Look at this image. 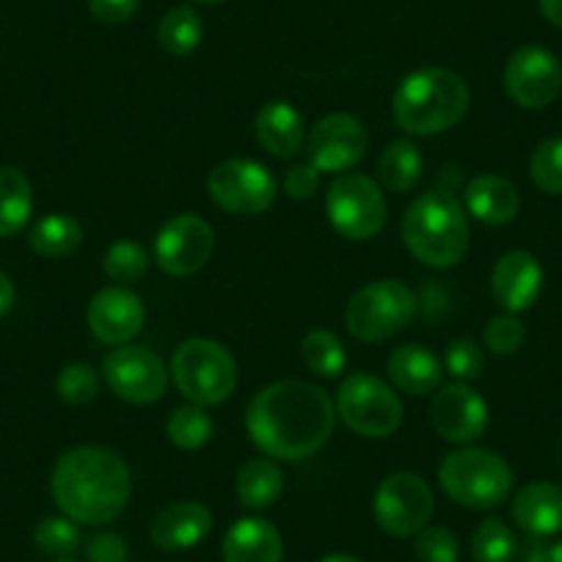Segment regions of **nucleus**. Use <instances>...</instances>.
Wrapping results in <instances>:
<instances>
[{"label":"nucleus","mask_w":562,"mask_h":562,"mask_svg":"<svg viewBox=\"0 0 562 562\" xmlns=\"http://www.w3.org/2000/svg\"><path fill=\"white\" fill-rule=\"evenodd\" d=\"M56 394L69 405H89L100 394V375L86 361H72L56 378Z\"/></svg>","instance_id":"f704fd0d"},{"label":"nucleus","mask_w":562,"mask_h":562,"mask_svg":"<svg viewBox=\"0 0 562 562\" xmlns=\"http://www.w3.org/2000/svg\"><path fill=\"white\" fill-rule=\"evenodd\" d=\"M301 359L321 378H337L348 364L342 339L326 328H315V331L306 334L304 342H301Z\"/></svg>","instance_id":"2f4dec72"},{"label":"nucleus","mask_w":562,"mask_h":562,"mask_svg":"<svg viewBox=\"0 0 562 562\" xmlns=\"http://www.w3.org/2000/svg\"><path fill=\"white\" fill-rule=\"evenodd\" d=\"M405 248L428 268H456L472 243L467 213L450 191H428L403 215Z\"/></svg>","instance_id":"20e7f679"},{"label":"nucleus","mask_w":562,"mask_h":562,"mask_svg":"<svg viewBox=\"0 0 562 562\" xmlns=\"http://www.w3.org/2000/svg\"><path fill=\"white\" fill-rule=\"evenodd\" d=\"M430 425L452 445H472L488 428V405L469 383H447L434 394Z\"/></svg>","instance_id":"dca6fc26"},{"label":"nucleus","mask_w":562,"mask_h":562,"mask_svg":"<svg viewBox=\"0 0 562 562\" xmlns=\"http://www.w3.org/2000/svg\"><path fill=\"white\" fill-rule=\"evenodd\" d=\"M507 97L518 108L540 111L551 105L562 91V64L551 50L538 45L518 47L505 67Z\"/></svg>","instance_id":"4468645a"},{"label":"nucleus","mask_w":562,"mask_h":562,"mask_svg":"<svg viewBox=\"0 0 562 562\" xmlns=\"http://www.w3.org/2000/svg\"><path fill=\"white\" fill-rule=\"evenodd\" d=\"M14 301H18V290H14L12 279L0 270V317H7L14 310Z\"/></svg>","instance_id":"37998d69"},{"label":"nucleus","mask_w":562,"mask_h":562,"mask_svg":"<svg viewBox=\"0 0 562 562\" xmlns=\"http://www.w3.org/2000/svg\"><path fill=\"white\" fill-rule=\"evenodd\" d=\"M140 0H89V12L102 25H122L138 12Z\"/></svg>","instance_id":"a19ab883"},{"label":"nucleus","mask_w":562,"mask_h":562,"mask_svg":"<svg viewBox=\"0 0 562 562\" xmlns=\"http://www.w3.org/2000/svg\"><path fill=\"white\" fill-rule=\"evenodd\" d=\"M364 124L350 113H328L306 135V155L321 175H345L367 155Z\"/></svg>","instance_id":"2eb2a0df"},{"label":"nucleus","mask_w":562,"mask_h":562,"mask_svg":"<svg viewBox=\"0 0 562 562\" xmlns=\"http://www.w3.org/2000/svg\"><path fill=\"white\" fill-rule=\"evenodd\" d=\"M524 339H527V331H524V323L516 315H496L483 328V345L494 356L518 353Z\"/></svg>","instance_id":"4c0bfd02"},{"label":"nucleus","mask_w":562,"mask_h":562,"mask_svg":"<svg viewBox=\"0 0 562 562\" xmlns=\"http://www.w3.org/2000/svg\"><path fill=\"white\" fill-rule=\"evenodd\" d=\"M334 422V400L306 381L270 383L246 408L248 436L273 461H304L321 452L331 439Z\"/></svg>","instance_id":"f257e3e1"},{"label":"nucleus","mask_w":562,"mask_h":562,"mask_svg":"<svg viewBox=\"0 0 562 562\" xmlns=\"http://www.w3.org/2000/svg\"><path fill=\"white\" fill-rule=\"evenodd\" d=\"M414 554L419 562H458L461 546L452 529L447 527H425L416 535Z\"/></svg>","instance_id":"58836bf2"},{"label":"nucleus","mask_w":562,"mask_h":562,"mask_svg":"<svg viewBox=\"0 0 562 562\" xmlns=\"http://www.w3.org/2000/svg\"><path fill=\"white\" fill-rule=\"evenodd\" d=\"M337 416L361 439H389L403 425V403L397 392L370 372H353L339 383Z\"/></svg>","instance_id":"0eeeda50"},{"label":"nucleus","mask_w":562,"mask_h":562,"mask_svg":"<svg viewBox=\"0 0 562 562\" xmlns=\"http://www.w3.org/2000/svg\"><path fill=\"white\" fill-rule=\"evenodd\" d=\"M416 315V295L400 279H378L361 288L345 310V326L359 342H383Z\"/></svg>","instance_id":"6e6552de"},{"label":"nucleus","mask_w":562,"mask_h":562,"mask_svg":"<svg viewBox=\"0 0 562 562\" xmlns=\"http://www.w3.org/2000/svg\"><path fill=\"white\" fill-rule=\"evenodd\" d=\"M513 521L535 538L562 532V485L529 483L513 499Z\"/></svg>","instance_id":"412c9836"},{"label":"nucleus","mask_w":562,"mask_h":562,"mask_svg":"<svg viewBox=\"0 0 562 562\" xmlns=\"http://www.w3.org/2000/svg\"><path fill=\"white\" fill-rule=\"evenodd\" d=\"M34 213V188L14 166H0V237H14Z\"/></svg>","instance_id":"bb28decb"},{"label":"nucleus","mask_w":562,"mask_h":562,"mask_svg":"<svg viewBox=\"0 0 562 562\" xmlns=\"http://www.w3.org/2000/svg\"><path fill=\"white\" fill-rule=\"evenodd\" d=\"M91 334L105 345H127L130 339L138 337L144 321H147V310L144 301L133 293V290L122 288H105L91 299L89 312H86Z\"/></svg>","instance_id":"f3484780"},{"label":"nucleus","mask_w":562,"mask_h":562,"mask_svg":"<svg viewBox=\"0 0 562 562\" xmlns=\"http://www.w3.org/2000/svg\"><path fill=\"white\" fill-rule=\"evenodd\" d=\"M445 364H447V372H450L456 381H461V383L477 381L485 370L483 348H480V345L469 337L452 339L450 348H447Z\"/></svg>","instance_id":"e433bc0d"},{"label":"nucleus","mask_w":562,"mask_h":562,"mask_svg":"<svg viewBox=\"0 0 562 562\" xmlns=\"http://www.w3.org/2000/svg\"><path fill=\"white\" fill-rule=\"evenodd\" d=\"M102 378L119 400L133 405L158 403L169 389V367L144 345H122L102 359Z\"/></svg>","instance_id":"f8f14e48"},{"label":"nucleus","mask_w":562,"mask_h":562,"mask_svg":"<svg viewBox=\"0 0 562 562\" xmlns=\"http://www.w3.org/2000/svg\"><path fill=\"white\" fill-rule=\"evenodd\" d=\"M467 80L447 67H422L400 80L392 116L408 135H439L456 127L469 111Z\"/></svg>","instance_id":"7ed1b4c3"},{"label":"nucleus","mask_w":562,"mask_h":562,"mask_svg":"<svg viewBox=\"0 0 562 562\" xmlns=\"http://www.w3.org/2000/svg\"><path fill=\"white\" fill-rule=\"evenodd\" d=\"M281 186H284V193H288L290 199L306 202V199L315 196L317 188H321V171L306 160V164L293 166V169L284 175V182H281Z\"/></svg>","instance_id":"ea45409f"},{"label":"nucleus","mask_w":562,"mask_h":562,"mask_svg":"<svg viewBox=\"0 0 562 562\" xmlns=\"http://www.w3.org/2000/svg\"><path fill=\"white\" fill-rule=\"evenodd\" d=\"M213 529V513L202 502H175L155 516L149 538L160 551H188Z\"/></svg>","instance_id":"6ab92c4d"},{"label":"nucleus","mask_w":562,"mask_h":562,"mask_svg":"<svg viewBox=\"0 0 562 562\" xmlns=\"http://www.w3.org/2000/svg\"><path fill=\"white\" fill-rule=\"evenodd\" d=\"M469 215L485 226H505L521 210V193L499 175H480L467 186Z\"/></svg>","instance_id":"5701e85b"},{"label":"nucleus","mask_w":562,"mask_h":562,"mask_svg":"<svg viewBox=\"0 0 562 562\" xmlns=\"http://www.w3.org/2000/svg\"><path fill=\"white\" fill-rule=\"evenodd\" d=\"M538 9L546 18V23L562 29V0H538Z\"/></svg>","instance_id":"c03bdc74"},{"label":"nucleus","mask_w":562,"mask_h":562,"mask_svg":"<svg viewBox=\"0 0 562 562\" xmlns=\"http://www.w3.org/2000/svg\"><path fill=\"white\" fill-rule=\"evenodd\" d=\"M34 543H36V549L47 557H69L78 551L80 529L75 527L72 518H67V516L45 518V521L36 527Z\"/></svg>","instance_id":"c9c22d12"},{"label":"nucleus","mask_w":562,"mask_h":562,"mask_svg":"<svg viewBox=\"0 0 562 562\" xmlns=\"http://www.w3.org/2000/svg\"><path fill=\"white\" fill-rule=\"evenodd\" d=\"M235 494L248 510H265L284 494V472L273 458H251L237 472Z\"/></svg>","instance_id":"393cba45"},{"label":"nucleus","mask_w":562,"mask_h":562,"mask_svg":"<svg viewBox=\"0 0 562 562\" xmlns=\"http://www.w3.org/2000/svg\"><path fill=\"white\" fill-rule=\"evenodd\" d=\"M193 3H202V7H215V3H224V0H193Z\"/></svg>","instance_id":"de8ad7c7"},{"label":"nucleus","mask_w":562,"mask_h":562,"mask_svg":"<svg viewBox=\"0 0 562 562\" xmlns=\"http://www.w3.org/2000/svg\"><path fill=\"white\" fill-rule=\"evenodd\" d=\"M207 193L224 213L254 218L273 207L279 182L268 166L248 158H232L210 171Z\"/></svg>","instance_id":"9d476101"},{"label":"nucleus","mask_w":562,"mask_h":562,"mask_svg":"<svg viewBox=\"0 0 562 562\" xmlns=\"http://www.w3.org/2000/svg\"><path fill=\"white\" fill-rule=\"evenodd\" d=\"M224 562H284L281 532L265 518H240L224 535Z\"/></svg>","instance_id":"4be33fe9"},{"label":"nucleus","mask_w":562,"mask_h":562,"mask_svg":"<svg viewBox=\"0 0 562 562\" xmlns=\"http://www.w3.org/2000/svg\"><path fill=\"white\" fill-rule=\"evenodd\" d=\"M394 386L414 397L434 394L441 386V361L425 345H403L386 361Z\"/></svg>","instance_id":"b1692460"},{"label":"nucleus","mask_w":562,"mask_h":562,"mask_svg":"<svg viewBox=\"0 0 562 562\" xmlns=\"http://www.w3.org/2000/svg\"><path fill=\"white\" fill-rule=\"evenodd\" d=\"M546 562H562V540L546 551Z\"/></svg>","instance_id":"a18cd8bd"},{"label":"nucleus","mask_w":562,"mask_h":562,"mask_svg":"<svg viewBox=\"0 0 562 562\" xmlns=\"http://www.w3.org/2000/svg\"><path fill=\"white\" fill-rule=\"evenodd\" d=\"M204 40L202 18L193 7H175L171 12L164 14L158 25V45L164 53L175 58H186L199 50Z\"/></svg>","instance_id":"c85d7f7f"},{"label":"nucleus","mask_w":562,"mask_h":562,"mask_svg":"<svg viewBox=\"0 0 562 562\" xmlns=\"http://www.w3.org/2000/svg\"><path fill=\"white\" fill-rule=\"evenodd\" d=\"M439 483L452 502L472 510H494L510 496L513 469L496 452L483 447H463L445 456Z\"/></svg>","instance_id":"39448f33"},{"label":"nucleus","mask_w":562,"mask_h":562,"mask_svg":"<svg viewBox=\"0 0 562 562\" xmlns=\"http://www.w3.org/2000/svg\"><path fill=\"white\" fill-rule=\"evenodd\" d=\"M434 491L419 474L394 472L378 485L372 513L383 532L394 538H414L430 524L434 516Z\"/></svg>","instance_id":"9b49d317"},{"label":"nucleus","mask_w":562,"mask_h":562,"mask_svg":"<svg viewBox=\"0 0 562 562\" xmlns=\"http://www.w3.org/2000/svg\"><path fill=\"white\" fill-rule=\"evenodd\" d=\"M543 290V268L529 251H507L491 270V295L507 315H521Z\"/></svg>","instance_id":"a211bd4d"},{"label":"nucleus","mask_w":562,"mask_h":562,"mask_svg":"<svg viewBox=\"0 0 562 562\" xmlns=\"http://www.w3.org/2000/svg\"><path fill=\"white\" fill-rule=\"evenodd\" d=\"M175 386L188 403L221 405L237 389V361L229 350L215 339H186L171 359Z\"/></svg>","instance_id":"423d86ee"},{"label":"nucleus","mask_w":562,"mask_h":562,"mask_svg":"<svg viewBox=\"0 0 562 562\" xmlns=\"http://www.w3.org/2000/svg\"><path fill=\"white\" fill-rule=\"evenodd\" d=\"M529 177H532L535 188L549 196H560L562 193V138H546L540 140L538 149L529 160Z\"/></svg>","instance_id":"72a5a7b5"},{"label":"nucleus","mask_w":562,"mask_h":562,"mask_svg":"<svg viewBox=\"0 0 562 562\" xmlns=\"http://www.w3.org/2000/svg\"><path fill=\"white\" fill-rule=\"evenodd\" d=\"M326 213L334 232L350 243H367L378 237L389 218L381 186L356 171H345L328 186Z\"/></svg>","instance_id":"1a4fd4ad"},{"label":"nucleus","mask_w":562,"mask_h":562,"mask_svg":"<svg viewBox=\"0 0 562 562\" xmlns=\"http://www.w3.org/2000/svg\"><path fill=\"white\" fill-rule=\"evenodd\" d=\"M215 251V232L204 218L193 213L175 215L166 221L164 229L155 237L153 259L164 273L186 279L199 273L210 262Z\"/></svg>","instance_id":"ddd939ff"},{"label":"nucleus","mask_w":562,"mask_h":562,"mask_svg":"<svg viewBox=\"0 0 562 562\" xmlns=\"http://www.w3.org/2000/svg\"><path fill=\"white\" fill-rule=\"evenodd\" d=\"M425 160H422L419 147L408 138H397L386 144V149L378 158V180L386 191L405 193L419 182Z\"/></svg>","instance_id":"cd10ccee"},{"label":"nucleus","mask_w":562,"mask_h":562,"mask_svg":"<svg viewBox=\"0 0 562 562\" xmlns=\"http://www.w3.org/2000/svg\"><path fill=\"white\" fill-rule=\"evenodd\" d=\"M254 135L273 158H295L306 144L304 113L284 100L265 102L254 116Z\"/></svg>","instance_id":"aec40b11"},{"label":"nucleus","mask_w":562,"mask_h":562,"mask_svg":"<svg viewBox=\"0 0 562 562\" xmlns=\"http://www.w3.org/2000/svg\"><path fill=\"white\" fill-rule=\"evenodd\" d=\"M213 416L202 408V405H177L171 411L169 422H166V434H169V441L180 450H202L210 439H213Z\"/></svg>","instance_id":"c756f323"},{"label":"nucleus","mask_w":562,"mask_h":562,"mask_svg":"<svg viewBox=\"0 0 562 562\" xmlns=\"http://www.w3.org/2000/svg\"><path fill=\"white\" fill-rule=\"evenodd\" d=\"M83 243V224L69 213H50L29 232V246L45 259L72 257Z\"/></svg>","instance_id":"a878e982"},{"label":"nucleus","mask_w":562,"mask_h":562,"mask_svg":"<svg viewBox=\"0 0 562 562\" xmlns=\"http://www.w3.org/2000/svg\"><path fill=\"white\" fill-rule=\"evenodd\" d=\"M321 562H361V560L353 554H328V557H323Z\"/></svg>","instance_id":"49530a36"},{"label":"nucleus","mask_w":562,"mask_h":562,"mask_svg":"<svg viewBox=\"0 0 562 562\" xmlns=\"http://www.w3.org/2000/svg\"><path fill=\"white\" fill-rule=\"evenodd\" d=\"M50 491L58 510L75 524H108L127 507L133 477L113 450L75 447L58 458Z\"/></svg>","instance_id":"f03ea898"},{"label":"nucleus","mask_w":562,"mask_h":562,"mask_svg":"<svg viewBox=\"0 0 562 562\" xmlns=\"http://www.w3.org/2000/svg\"><path fill=\"white\" fill-rule=\"evenodd\" d=\"M86 551H89V562H124L127 560V543H124L122 535H116V532L97 535Z\"/></svg>","instance_id":"79ce46f5"},{"label":"nucleus","mask_w":562,"mask_h":562,"mask_svg":"<svg viewBox=\"0 0 562 562\" xmlns=\"http://www.w3.org/2000/svg\"><path fill=\"white\" fill-rule=\"evenodd\" d=\"M518 540L502 518H485L472 535L474 562H513Z\"/></svg>","instance_id":"473e14b6"},{"label":"nucleus","mask_w":562,"mask_h":562,"mask_svg":"<svg viewBox=\"0 0 562 562\" xmlns=\"http://www.w3.org/2000/svg\"><path fill=\"white\" fill-rule=\"evenodd\" d=\"M149 265H153V254L138 240H116L102 257L105 276L122 288H130V284L144 279L149 273Z\"/></svg>","instance_id":"7c9ffc66"}]
</instances>
